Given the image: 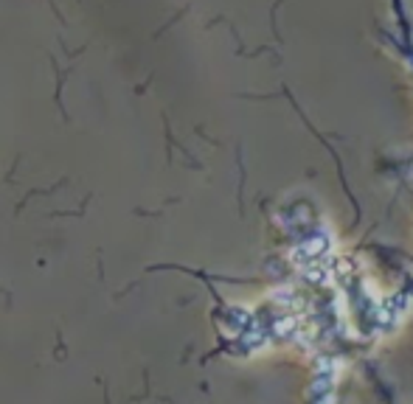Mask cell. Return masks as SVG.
<instances>
[{
	"instance_id": "2",
	"label": "cell",
	"mask_w": 413,
	"mask_h": 404,
	"mask_svg": "<svg viewBox=\"0 0 413 404\" xmlns=\"http://www.w3.org/2000/svg\"><path fill=\"white\" fill-rule=\"evenodd\" d=\"M48 6H51V11H53V14H56V20H59V26H62V28H68L70 23H68V20H65V14H62V11H59V6H56L53 0H48Z\"/></svg>"
},
{
	"instance_id": "1",
	"label": "cell",
	"mask_w": 413,
	"mask_h": 404,
	"mask_svg": "<svg viewBox=\"0 0 413 404\" xmlns=\"http://www.w3.org/2000/svg\"><path fill=\"white\" fill-rule=\"evenodd\" d=\"M48 62H51V68H53V73H56V93H53V101H56V107H59V112H62V118L68 121V112H65V107H62V87H65V79L73 73V68H68V70H62L59 65H56V56L53 53H48Z\"/></svg>"
},
{
	"instance_id": "3",
	"label": "cell",
	"mask_w": 413,
	"mask_h": 404,
	"mask_svg": "<svg viewBox=\"0 0 413 404\" xmlns=\"http://www.w3.org/2000/svg\"><path fill=\"white\" fill-rule=\"evenodd\" d=\"M102 382V390H104V404H110V393H107V385H104V379H99Z\"/></svg>"
}]
</instances>
